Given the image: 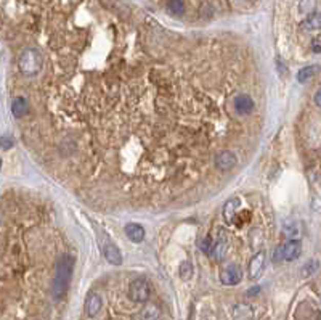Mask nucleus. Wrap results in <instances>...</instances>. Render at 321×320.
<instances>
[{
    "label": "nucleus",
    "mask_w": 321,
    "mask_h": 320,
    "mask_svg": "<svg viewBox=\"0 0 321 320\" xmlns=\"http://www.w3.org/2000/svg\"><path fill=\"white\" fill-rule=\"evenodd\" d=\"M227 254H228V240L225 238V236H219L217 240H213V246H212V251L209 256L213 261L220 263V261L227 257Z\"/></svg>",
    "instance_id": "0eeeda50"
},
{
    "label": "nucleus",
    "mask_w": 321,
    "mask_h": 320,
    "mask_svg": "<svg viewBox=\"0 0 321 320\" xmlns=\"http://www.w3.org/2000/svg\"><path fill=\"white\" fill-rule=\"evenodd\" d=\"M234 110L240 114H251L254 111V100L249 95H238L233 102Z\"/></svg>",
    "instance_id": "1a4fd4ad"
},
{
    "label": "nucleus",
    "mask_w": 321,
    "mask_h": 320,
    "mask_svg": "<svg viewBox=\"0 0 321 320\" xmlns=\"http://www.w3.org/2000/svg\"><path fill=\"white\" fill-rule=\"evenodd\" d=\"M42 65H44V56L37 49H26L21 53L19 62H18L19 71L26 76L37 74L42 69Z\"/></svg>",
    "instance_id": "f03ea898"
},
{
    "label": "nucleus",
    "mask_w": 321,
    "mask_h": 320,
    "mask_svg": "<svg viewBox=\"0 0 321 320\" xmlns=\"http://www.w3.org/2000/svg\"><path fill=\"white\" fill-rule=\"evenodd\" d=\"M313 52H315V53H319V52H321V42L313 41Z\"/></svg>",
    "instance_id": "cd10ccee"
},
{
    "label": "nucleus",
    "mask_w": 321,
    "mask_h": 320,
    "mask_svg": "<svg viewBox=\"0 0 321 320\" xmlns=\"http://www.w3.org/2000/svg\"><path fill=\"white\" fill-rule=\"evenodd\" d=\"M159 315V311H158V307L156 306H148L145 307V311H143V317L146 320H156Z\"/></svg>",
    "instance_id": "4be33fe9"
},
{
    "label": "nucleus",
    "mask_w": 321,
    "mask_h": 320,
    "mask_svg": "<svg viewBox=\"0 0 321 320\" xmlns=\"http://www.w3.org/2000/svg\"><path fill=\"white\" fill-rule=\"evenodd\" d=\"M103 256L113 266H121L122 264V254H121V251H119V248L116 245H113V243L104 245V248H103Z\"/></svg>",
    "instance_id": "9b49d317"
},
{
    "label": "nucleus",
    "mask_w": 321,
    "mask_h": 320,
    "mask_svg": "<svg viewBox=\"0 0 321 320\" xmlns=\"http://www.w3.org/2000/svg\"><path fill=\"white\" fill-rule=\"evenodd\" d=\"M259 291H260V288H259V287H255V288H251V290H249V293H247V294H249V296H252V294H257Z\"/></svg>",
    "instance_id": "c85d7f7f"
},
{
    "label": "nucleus",
    "mask_w": 321,
    "mask_h": 320,
    "mask_svg": "<svg viewBox=\"0 0 321 320\" xmlns=\"http://www.w3.org/2000/svg\"><path fill=\"white\" fill-rule=\"evenodd\" d=\"M238 163V158L233 151H228V150H225V151H220L217 158H216V166H217V169L222 171V172H228L231 171L234 166Z\"/></svg>",
    "instance_id": "423d86ee"
},
{
    "label": "nucleus",
    "mask_w": 321,
    "mask_h": 320,
    "mask_svg": "<svg viewBox=\"0 0 321 320\" xmlns=\"http://www.w3.org/2000/svg\"><path fill=\"white\" fill-rule=\"evenodd\" d=\"M73 270H74V257L65 254L61 259L58 261L56 270H55V278H53V296L59 299L65 296L71 278H73Z\"/></svg>",
    "instance_id": "f257e3e1"
},
{
    "label": "nucleus",
    "mask_w": 321,
    "mask_h": 320,
    "mask_svg": "<svg viewBox=\"0 0 321 320\" xmlns=\"http://www.w3.org/2000/svg\"><path fill=\"white\" fill-rule=\"evenodd\" d=\"M198 246H199V250L203 251V253H206V254H210V251H212V246H213V240H210L209 236H206V238L199 240Z\"/></svg>",
    "instance_id": "412c9836"
},
{
    "label": "nucleus",
    "mask_w": 321,
    "mask_h": 320,
    "mask_svg": "<svg viewBox=\"0 0 321 320\" xmlns=\"http://www.w3.org/2000/svg\"><path fill=\"white\" fill-rule=\"evenodd\" d=\"M243 280V272L241 269L234 266V264H230L227 267H223L220 270V282L223 283V285H227V287H234L238 285Z\"/></svg>",
    "instance_id": "20e7f679"
},
{
    "label": "nucleus",
    "mask_w": 321,
    "mask_h": 320,
    "mask_svg": "<svg viewBox=\"0 0 321 320\" xmlns=\"http://www.w3.org/2000/svg\"><path fill=\"white\" fill-rule=\"evenodd\" d=\"M318 71V66H307V68H302L299 73H297V79L299 82H307L308 79H312Z\"/></svg>",
    "instance_id": "f3484780"
},
{
    "label": "nucleus",
    "mask_w": 321,
    "mask_h": 320,
    "mask_svg": "<svg viewBox=\"0 0 321 320\" xmlns=\"http://www.w3.org/2000/svg\"><path fill=\"white\" fill-rule=\"evenodd\" d=\"M315 5H316V0H302L301 11H304V13H310V11L315 8Z\"/></svg>",
    "instance_id": "393cba45"
},
{
    "label": "nucleus",
    "mask_w": 321,
    "mask_h": 320,
    "mask_svg": "<svg viewBox=\"0 0 321 320\" xmlns=\"http://www.w3.org/2000/svg\"><path fill=\"white\" fill-rule=\"evenodd\" d=\"M151 296V287L146 278H135L129 287V298L134 303H146Z\"/></svg>",
    "instance_id": "7ed1b4c3"
},
{
    "label": "nucleus",
    "mask_w": 321,
    "mask_h": 320,
    "mask_svg": "<svg viewBox=\"0 0 321 320\" xmlns=\"http://www.w3.org/2000/svg\"><path fill=\"white\" fill-rule=\"evenodd\" d=\"M284 261V245H278L275 248V253H273V263H281Z\"/></svg>",
    "instance_id": "b1692460"
},
{
    "label": "nucleus",
    "mask_w": 321,
    "mask_h": 320,
    "mask_svg": "<svg viewBox=\"0 0 321 320\" xmlns=\"http://www.w3.org/2000/svg\"><path fill=\"white\" fill-rule=\"evenodd\" d=\"M29 110V103L25 97H16L13 102H11V114L15 117H23Z\"/></svg>",
    "instance_id": "4468645a"
},
{
    "label": "nucleus",
    "mask_w": 321,
    "mask_h": 320,
    "mask_svg": "<svg viewBox=\"0 0 321 320\" xmlns=\"http://www.w3.org/2000/svg\"><path fill=\"white\" fill-rule=\"evenodd\" d=\"M313 100H315V103H316V106H319L321 108V87L316 90V93H315V97H313Z\"/></svg>",
    "instance_id": "bb28decb"
},
{
    "label": "nucleus",
    "mask_w": 321,
    "mask_h": 320,
    "mask_svg": "<svg viewBox=\"0 0 321 320\" xmlns=\"http://www.w3.org/2000/svg\"><path fill=\"white\" fill-rule=\"evenodd\" d=\"M302 28H304V29H308V31L321 29V13H313V15L308 16V18L302 23Z\"/></svg>",
    "instance_id": "dca6fc26"
},
{
    "label": "nucleus",
    "mask_w": 321,
    "mask_h": 320,
    "mask_svg": "<svg viewBox=\"0 0 321 320\" xmlns=\"http://www.w3.org/2000/svg\"><path fill=\"white\" fill-rule=\"evenodd\" d=\"M167 8L174 15H182L185 10V4L183 0H167Z\"/></svg>",
    "instance_id": "6ab92c4d"
},
{
    "label": "nucleus",
    "mask_w": 321,
    "mask_h": 320,
    "mask_svg": "<svg viewBox=\"0 0 321 320\" xmlns=\"http://www.w3.org/2000/svg\"><path fill=\"white\" fill-rule=\"evenodd\" d=\"M125 235L129 236V240H132L134 243H140L145 240V229L141 227L140 224H127L125 225Z\"/></svg>",
    "instance_id": "ddd939ff"
},
{
    "label": "nucleus",
    "mask_w": 321,
    "mask_h": 320,
    "mask_svg": "<svg viewBox=\"0 0 321 320\" xmlns=\"http://www.w3.org/2000/svg\"><path fill=\"white\" fill-rule=\"evenodd\" d=\"M249 221H251V212L249 211H240V212H236V216H234V219H233V222L231 224H234L236 227H243L244 224H247Z\"/></svg>",
    "instance_id": "a211bd4d"
},
{
    "label": "nucleus",
    "mask_w": 321,
    "mask_h": 320,
    "mask_svg": "<svg viewBox=\"0 0 321 320\" xmlns=\"http://www.w3.org/2000/svg\"><path fill=\"white\" fill-rule=\"evenodd\" d=\"M101 298L97 293H90L85 299V314L89 317H95L101 311Z\"/></svg>",
    "instance_id": "f8f14e48"
},
{
    "label": "nucleus",
    "mask_w": 321,
    "mask_h": 320,
    "mask_svg": "<svg viewBox=\"0 0 321 320\" xmlns=\"http://www.w3.org/2000/svg\"><path fill=\"white\" fill-rule=\"evenodd\" d=\"M180 277L183 278V280H189L193 277V264L189 263V261H185V263H182L180 264Z\"/></svg>",
    "instance_id": "aec40b11"
},
{
    "label": "nucleus",
    "mask_w": 321,
    "mask_h": 320,
    "mask_svg": "<svg viewBox=\"0 0 321 320\" xmlns=\"http://www.w3.org/2000/svg\"><path fill=\"white\" fill-rule=\"evenodd\" d=\"M11 147H13V138H11L10 135H4L2 137V148L4 150H10Z\"/></svg>",
    "instance_id": "a878e982"
},
{
    "label": "nucleus",
    "mask_w": 321,
    "mask_h": 320,
    "mask_svg": "<svg viewBox=\"0 0 321 320\" xmlns=\"http://www.w3.org/2000/svg\"><path fill=\"white\" fill-rule=\"evenodd\" d=\"M301 253H302L301 240L291 238L286 245H284V261H288V263H292V261L299 259Z\"/></svg>",
    "instance_id": "6e6552de"
},
{
    "label": "nucleus",
    "mask_w": 321,
    "mask_h": 320,
    "mask_svg": "<svg viewBox=\"0 0 321 320\" xmlns=\"http://www.w3.org/2000/svg\"><path fill=\"white\" fill-rule=\"evenodd\" d=\"M318 261H310V263H307L305 266H304V269H302V275L304 277H308V275H312L313 272L318 269Z\"/></svg>",
    "instance_id": "5701e85b"
},
{
    "label": "nucleus",
    "mask_w": 321,
    "mask_h": 320,
    "mask_svg": "<svg viewBox=\"0 0 321 320\" xmlns=\"http://www.w3.org/2000/svg\"><path fill=\"white\" fill-rule=\"evenodd\" d=\"M265 259H267L265 251H259V253L254 254V257L251 259V263H249V269H247L249 278L255 280V278H259L260 275H262V272L265 269Z\"/></svg>",
    "instance_id": "39448f33"
},
{
    "label": "nucleus",
    "mask_w": 321,
    "mask_h": 320,
    "mask_svg": "<svg viewBox=\"0 0 321 320\" xmlns=\"http://www.w3.org/2000/svg\"><path fill=\"white\" fill-rule=\"evenodd\" d=\"M238 206H240V199H230V201H227V205L223 206V217H225V221L227 222H233V219H234V216H236V209H238Z\"/></svg>",
    "instance_id": "2eb2a0df"
},
{
    "label": "nucleus",
    "mask_w": 321,
    "mask_h": 320,
    "mask_svg": "<svg viewBox=\"0 0 321 320\" xmlns=\"http://www.w3.org/2000/svg\"><path fill=\"white\" fill-rule=\"evenodd\" d=\"M233 320H254V307L251 304L240 303L233 307Z\"/></svg>",
    "instance_id": "9d476101"
}]
</instances>
